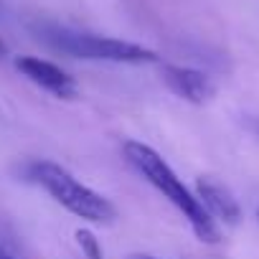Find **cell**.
<instances>
[{
    "mask_svg": "<svg viewBox=\"0 0 259 259\" xmlns=\"http://www.w3.org/2000/svg\"><path fill=\"white\" fill-rule=\"evenodd\" d=\"M122 153H124V160L135 168V173L150 183L186 221L188 226L193 229V234L206 241V244H216L221 239V231H219V224L206 213L203 203L198 201V196L178 178V173L165 163V158L160 153H155L150 145L140 143V140H127L122 145Z\"/></svg>",
    "mask_w": 259,
    "mask_h": 259,
    "instance_id": "obj_1",
    "label": "cell"
},
{
    "mask_svg": "<svg viewBox=\"0 0 259 259\" xmlns=\"http://www.w3.org/2000/svg\"><path fill=\"white\" fill-rule=\"evenodd\" d=\"M26 176L76 219H84L89 224H112L117 219V208L109 198L84 186L76 176H71L64 165L54 160H33L26 168Z\"/></svg>",
    "mask_w": 259,
    "mask_h": 259,
    "instance_id": "obj_2",
    "label": "cell"
},
{
    "mask_svg": "<svg viewBox=\"0 0 259 259\" xmlns=\"http://www.w3.org/2000/svg\"><path fill=\"white\" fill-rule=\"evenodd\" d=\"M44 38L61 54L84 59V61H109V64H155L160 56L140 44L122 41L99 33H84L71 28L51 26L44 31Z\"/></svg>",
    "mask_w": 259,
    "mask_h": 259,
    "instance_id": "obj_3",
    "label": "cell"
},
{
    "mask_svg": "<svg viewBox=\"0 0 259 259\" xmlns=\"http://www.w3.org/2000/svg\"><path fill=\"white\" fill-rule=\"evenodd\" d=\"M16 69L28 81H33L36 87H41L44 92H49L51 97L74 99L79 94L76 79L69 71H64L59 64L49 61V59H41V56H18L16 59Z\"/></svg>",
    "mask_w": 259,
    "mask_h": 259,
    "instance_id": "obj_4",
    "label": "cell"
},
{
    "mask_svg": "<svg viewBox=\"0 0 259 259\" xmlns=\"http://www.w3.org/2000/svg\"><path fill=\"white\" fill-rule=\"evenodd\" d=\"M163 81L176 97H181L183 102H191V104H206L216 94V87L208 79V74H203L201 69H193V66L165 64Z\"/></svg>",
    "mask_w": 259,
    "mask_h": 259,
    "instance_id": "obj_5",
    "label": "cell"
},
{
    "mask_svg": "<svg viewBox=\"0 0 259 259\" xmlns=\"http://www.w3.org/2000/svg\"><path fill=\"white\" fill-rule=\"evenodd\" d=\"M196 196H198V201L203 203L206 213H208L216 224L221 221V224L234 226V224L241 221V206H239V201H236L234 193H231L226 186H221L219 181L198 178V183H196Z\"/></svg>",
    "mask_w": 259,
    "mask_h": 259,
    "instance_id": "obj_6",
    "label": "cell"
},
{
    "mask_svg": "<svg viewBox=\"0 0 259 259\" xmlns=\"http://www.w3.org/2000/svg\"><path fill=\"white\" fill-rule=\"evenodd\" d=\"M76 244H79V249L84 251L87 259H102V246H99L97 236L89 229H79L76 231Z\"/></svg>",
    "mask_w": 259,
    "mask_h": 259,
    "instance_id": "obj_7",
    "label": "cell"
},
{
    "mask_svg": "<svg viewBox=\"0 0 259 259\" xmlns=\"http://www.w3.org/2000/svg\"><path fill=\"white\" fill-rule=\"evenodd\" d=\"M0 259H16V254L11 251V246L6 244V239L0 236Z\"/></svg>",
    "mask_w": 259,
    "mask_h": 259,
    "instance_id": "obj_8",
    "label": "cell"
},
{
    "mask_svg": "<svg viewBox=\"0 0 259 259\" xmlns=\"http://www.w3.org/2000/svg\"><path fill=\"white\" fill-rule=\"evenodd\" d=\"M130 259H158V256H153V254H133Z\"/></svg>",
    "mask_w": 259,
    "mask_h": 259,
    "instance_id": "obj_9",
    "label": "cell"
},
{
    "mask_svg": "<svg viewBox=\"0 0 259 259\" xmlns=\"http://www.w3.org/2000/svg\"><path fill=\"white\" fill-rule=\"evenodd\" d=\"M0 56H6V44L0 41Z\"/></svg>",
    "mask_w": 259,
    "mask_h": 259,
    "instance_id": "obj_10",
    "label": "cell"
},
{
    "mask_svg": "<svg viewBox=\"0 0 259 259\" xmlns=\"http://www.w3.org/2000/svg\"><path fill=\"white\" fill-rule=\"evenodd\" d=\"M256 219H259V211H256Z\"/></svg>",
    "mask_w": 259,
    "mask_h": 259,
    "instance_id": "obj_11",
    "label": "cell"
}]
</instances>
